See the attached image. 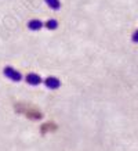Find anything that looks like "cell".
Instances as JSON below:
<instances>
[{"mask_svg": "<svg viewBox=\"0 0 138 151\" xmlns=\"http://www.w3.org/2000/svg\"><path fill=\"white\" fill-rule=\"evenodd\" d=\"M3 73H4L6 78L10 79V81H13V82H21V81H22L21 72H18L17 69H14L13 67H4Z\"/></svg>", "mask_w": 138, "mask_h": 151, "instance_id": "cell-1", "label": "cell"}, {"mask_svg": "<svg viewBox=\"0 0 138 151\" xmlns=\"http://www.w3.org/2000/svg\"><path fill=\"white\" fill-rule=\"evenodd\" d=\"M44 85L50 90H57L61 86V81L58 78H55V76H48V78L44 79Z\"/></svg>", "mask_w": 138, "mask_h": 151, "instance_id": "cell-2", "label": "cell"}, {"mask_svg": "<svg viewBox=\"0 0 138 151\" xmlns=\"http://www.w3.org/2000/svg\"><path fill=\"white\" fill-rule=\"evenodd\" d=\"M25 81H26V83L31 85V86H37V85H40V83L43 82L37 73H28L26 76H25Z\"/></svg>", "mask_w": 138, "mask_h": 151, "instance_id": "cell-3", "label": "cell"}, {"mask_svg": "<svg viewBox=\"0 0 138 151\" xmlns=\"http://www.w3.org/2000/svg\"><path fill=\"white\" fill-rule=\"evenodd\" d=\"M43 27H44V24L41 22L40 19H32V21L28 22V28L31 31H40Z\"/></svg>", "mask_w": 138, "mask_h": 151, "instance_id": "cell-4", "label": "cell"}, {"mask_svg": "<svg viewBox=\"0 0 138 151\" xmlns=\"http://www.w3.org/2000/svg\"><path fill=\"white\" fill-rule=\"evenodd\" d=\"M47 3V6L50 7V9H53V10H60V7H61V1L60 0H44Z\"/></svg>", "mask_w": 138, "mask_h": 151, "instance_id": "cell-5", "label": "cell"}, {"mask_svg": "<svg viewBox=\"0 0 138 151\" xmlns=\"http://www.w3.org/2000/svg\"><path fill=\"white\" fill-rule=\"evenodd\" d=\"M44 27H46L47 29H50V31H54V29L58 28V21H57V19H48V21L44 24Z\"/></svg>", "mask_w": 138, "mask_h": 151, "instance_id": "cell-6", "label": "cell"}, {"mask_svg": "<svg viewBox=\"0 0 138 151\" xmlns=\"http://www.w3.org/2000/svg\"><path fill=\"white\" fill-rule=\"evenodd\" d=\"M131 39H133L134 43H138V31H135V32L133 33V36H131Z\"/></svg>", "mask_w": 138, "mask_h": 151, "instance_id": "cell-7", "label": "cell"}]
</instances>
